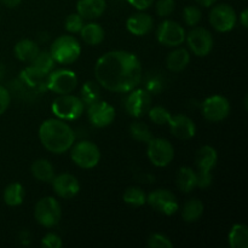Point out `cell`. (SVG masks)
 <instances>
[{
  "label": "cell",
  "instance_id": "cell-12",
  "mask_svg": "<svg viewBox=\"0 0 248 248\" xmlns=\"http://www.w3.org/2000/svg\"><path fill=\"white\" fill-rule=\"evenodd\" d=\"M203 118L210 123H220L230 114V102L222 94H213L207 97L201 104Z\"/></svg>",
  "mask_w": 248,
  "mask_h": 248
},
{
  "label": "cell",
  "instance_id": "cell-27",
  "mask_svg": "<svg viewBox=\"0 0 248 248\" xmlns=\"http://www.w3.org/2000/svg\"><path fill=\"white\" fill-rule=\"evenodd\" d=\"M228 244L232 248H248V228L246 224L237 223L230 229Z\"/></svg>",
  "mask_w": 248,
  "mask_h": 248
},
{
  "label": "cell",
  "instance_id": "cell-40",
  "mask_svg": "<svg viewBox=\"0 0 248 248\" xmlns=\"http://www.w3.org/2000/svg\"><path fill=\"white\" fill-rule=\"evenodd\" d=\"M10 103H11V96L6 87L0 85V116L7 110Z\"/></svg>",
  "mask_w": 248,
  "mask_h": 248
},
{
  "label": "cell",
  "instance_id": "cell-35",
  "mask_svg": "<svg viewBox=\"0 0 248 248\" xmlns=\"http://www.w3.org/2000/svg\"><path fill=\"white\" fill-rule=\"evenodd\" d=\"M201 18H202V12H201L200 7L195 6V5H189L183 9V21L190 28L198 26Z\"/></svg>",
  "mask_w": 248,
  "mask_h": 248
},
{
  "label": "cell",
  "instance_id": "cell-2",
  "mask_svg": "<svg viewBox=\"0 0 248 248\" xmlns=\"http://www.w3.org/2000/svg\"><path fill=\"white\" fill-rule=\"evenodd\" d=\"M39 140L47 152L61 155L69 152L75 142L74 130L61 119L52 118L43 121L38 131Z\"/></svg>",
  "mask_w": 248,
  "mask_h": 248
},
{
  "label": "cell",
  "instance_id": "cell-13",
  "mask_svg": "<svg viewBox=\"0 0 248 248\" xmlns=\"http://www.w3.org/2000/svg\"><path fill=\"white\" fill-rule=\"evenodd\" d=\"M186 31L176 21L165 19L157 26L156 39L166 47H178L186 41Z\"/></svg>",
  "mask_w": 248,
  "mask_h": 248
},
{
  "label": "cell",
  "instance_id": "cell-26",
  "mask_svg": "<svg viewBox=\"0 0 248 248\" xmlns=\"http://www.w3.org/2000/svg\"><path fill=\"white\" fill-rule=\"evenodd\" d=\"M19 79L22 80L26 86L31 87V89H35L41 91L43 89H46L45 85V79L46 75L40 73L39 70H36L35 68H33L31 65L24 68L23 70L19 74Z\"/></svg>",
  "mask_w": 248,
  "mask_h": 248
},
{
  "label": "cell",
  "instance_id": "cell-28",
  "mask_svg": "<svg viewBox=\"0 0 248 248\" xmlns=\"http://www.w3.org/2000/svg\"><path fill=\"white\" fill-rule=\"evenodd\" d=\"M203 203L199 199H190L182 207V218L186 223H195L202 217Z\"/></svg>",
  "mask_w": 248,
  "mask_h": 248
},
{
  "label": "cell",
  "instance_id": "cell-32",
  "mask_svg": "<svg viewBox=\"0 0 248 248\" xmlns=\"http://www.w3.org/2000/svg\"><path fill=\"white\" fill-rule=\"evenodd\" d=\"M123 200L131 207H140L147 203V194L138 186H130L124 191Z\"/></svg>",
  "mask_w": 248,
  "mask_h": 248
},
{
  "label": "cell",
  "instance_id": "cell-41",
  "mask_svg": "<svg viewBox=\"0 0 248 248\" xmlns=\"http://www.w3.org/2000/svg\"><path fill=\"white\" fill-rule=\"evenodd\" d=\"M164 89V85H162V81L157 78H152L150 80H148L147 85H145V90L149 92L150 94H159L160 92Z\"/></svg>",
  "mask_w": 248,
  "mask_h": 248
},
{
  "label": "cell",
  "instance_id": "cell-44",
  "mask_svg": "<svg viewBox=\"0 0 248 248\" xmlns=\"http://www.w3.org/2000/svg\"><path fill=\"white\" fill-rule=\"evenodd\" d=\"M239 21H240V24H241L244 28H247L248 27V10L247 9L242 10L241 14H240L239 16Z\"/></svg>",
  "mask_w": 248,
  "mask_h": 248
},
{
  "label": "cell",
  "instance_id": "cell-25",
  "mask_svg": "<svg viewBox=\"0 0 248 248\" xmlns=\"http://www.w3.org/2000/svg\"><path fill=\"white\" fill-rule=\"evenodd\" d=\"M39 51L40 48H39L38 44L31 39H22L14 47L15 57L24 63H31L33 58L38 55Z\"/></svg>",
  "mask_w": 248,
  "mask_h": 248
},
{
  "label": "cell",
  "instance_id": "cell-45",
  "mask_svg": "<svg viewBox=\"0 0 248 248\" xmlns=\"http://www.w3.org/2000/svg\"><path fill=\"white\" fill-rule=\"evenodd\" d=\"M195 2L202 7H211L217 2V0H195Z\"/></svg>",
  "mask_w": 248,
  "mask_h": 248
},
{
  "label": "cell",
  "instance_id": "cell-15",
  "mask_svg": "<svg viewBox=\"0 0 248 248\" xmlns=\"http://www.w3.org/2000/svg\"><path fill=\"white\" fill-rule=\"evenodd\" d=\"M125 99V110L130 116L140 119L147 115L152 107V94L145 89H133L127 92Z\"/></svg>",
  "mask_w": 248,
  "mask_h": 248
},
{
  "label": "cell",
  "instance_id": "cell-5",
  "mask_svg": "<svg viewBox=\"0 0 248 248\" xmlns=\"http://www.w3.org/2000/svg\"><path fill=\"white\" fill-rule=\"evenodd\" d=\"M51 110L57 119L63 121H74L84 114L85 104L80 97L72 93L58 94L51 104Z\"/></svg>",
  "mask_w": 248,
  "mask_h": 248
},
{
  "label": "cell",
  "instance_id": "cell-3",
  "mask_svg": "<svg viewBox=\"0 0 248 248\" xmlns=\"http://www.w3.org/2000/svg\"><path fill=\"white\" fill-rule=\"evenodd\" d=\"M50 53L56 63L69 65L77 62L81 55V45L73 35H60L51 44Z\"/></svg>",
  "mask_w": 248,
  "mask_h": 248
},
{
  "label": "cell",
  "instance_id": "cell-11",
  "mask_svg": "<svg viewBox=\"0 0 248 248\" xmlns=\"http://www.w3.org/2000/svg\"><path fill=\"white\" fill-rule=\"evenodd\" d=\"M208 21L213 29L219 33H228L236 26L237 15L229 4H215L210 11Z\"/></svg>",
  "mask_w": 248,
  "mask_h": 248
},
{
  "label": "cell",
  "instance_id": "cell-36",
  "mask_svg": "<svg viewBox=\"0 0 248 248\" xmlns=\"http://www.w3.org/2000/svg\"><path fill=\"white\" fill-rule=\"evenodd\" d=\"M84 24L85 19L77 12V14H70L69 16H67L64 21V28L69 34H78L80 33Z\"/></svg>",
  "mask_w": 248,
  "mask_h": 248
},
{
  "label": "cell",
  "instance_id": "cell-38",
  "mask_svg": "<svg viewBox=\"0 0 248 248\" xmlns=\"http://www.w3.org/2000/svg\"><path fill=\"white\" fill-rule=\"evenodd\" d=\"M174 9H176L174 0H157L155 4V11H156L157 16L161 18H166L170 15L173 14Z\"/></svg>",
  "mask_w": 248,
  "mask_h": 248
},
{
  "label": "cell",
  "instance_id": "cell-6",
  "mask_svg": "<svg viewBox=\"0 0 248 248\" xmlns=\"http://www.w3.org/2000/svg\"><path fill=\"white\" fill-rule=\"evenodd\" d=\"M70 159L82 170H91L101 161V150L91 140H79L70 148Z\"/></svg>",
  "mask_w": 248,
  "mask_h": 248
},
{
  "label": "cell",
  "instance_id": "cell-30",
  "mask_svg": "<svg viewBox=\"0 0 248 248\" xmlns=\"http://www.w3.org/2000/svg\"><path fill=\"white\" fill-rule=\"evenodd\" d=\"M80 99L85 104V107H89L90 104L101 99V86L96 80L94 81L89 80L82 85L81 91H80Z\"/></svg>",
  "mask_w": 248,
  "mask_h": 248
},
{
  "label": "cell",
  "instance_id": "cell-19",
  "mask_svg": "<svg viewBox=\"0 0 248 248\" xmlns=\"http://www.w3.org/2000/svg\"><path fill=\"white\" fill-rule=\"evenodd\" d=\"M153 27H154V19L144 11L136 12L126 19V29L136 36L147 35L152 31Z\"/></svg>",
  "mask_w": 248,
  "mask_h": 248
},
{
  "label": "cell",
  "instance_id": "cell-1",
  "mask_svg": "<svg viewBox=\"0 0 248 248\" xmlns=\"http://www.w3.org/2000/svg\"><path fill=\"white\" fill-rule=\"evenodd\" d=\"M93 74L99 86L107 91L127 93L142 80V63L128 51H109L97 60Z\"/></svg>",
  "mask_w": 248,
  "mask_h": 248
},
{
  "label": "cell",
  "instance_id": "cell-8",
  "mask_svg": "<svg viewBox=\"0 0 248 248\" xmlns=\"http://www.w3.org/2000/svg\"><path fill=\"white\" fill-rule=\"evenodd\" d=\"M45 85L48 91L56 94L72 93L78 86V77L75 72L67 68L53 69L46 75Z\"/></svg>",
  "mask_w": 248,
  "mask_h": 248
},
{
  "label": "cell",
  "instance_id": "cell-20",
  "mask_svg": "<svg viewBox=\"0 0 248 248\" xmlns=\"http://www.w3.org/2000/svg\"><path fill=\"white\" fill-rule=\"evenodd\" d=\"M106 0H78L77 12L85 21H94L104 14Z\"/></svg>",
  "mask_w": 248,
  "mask_h": 248
},
{
  "label": "cell",
  "instance_id": "cell-42",
  "mask_svg": "<svg viewBox=\"0 0 248 248\" xmlns=\"http://www.w3.org/2000/svg\"><path fill=\"white\" fill-rule=\"evenodd\" d=\"M130 5H132L136 10L138 11H144V10L149 9L155 0H126Z\"/></svg>",
  "mask_w": 248,
  "mask_h": 248
},
{
  "label": "cell",
  "instance_id": "cell-23",
  "mask_svg": "<svg viewBox=\"0 0 248 248\" xmlns=\"http://www.w3.org/2000/svg\"><path fill=\"white\" fill-rule=\"evenodd\" d=\"M80 36L86 45L97 46L104 40V29L99 23L94 21H90L85 23L80 31Z\"/></svg>",
  "mask_w": 248,
  "mask_h": 248
},
{
  "label": "cell",
  "instance_id": "cell-29",
  "mask_svg": "<svg viewBox=\"0 0 248 248\" xmlns=\"http://www.w3.org/2000/svg\"><path fill=\"white\" fill-rule=\"evenodd\" d=\"M24 191L23 186L21 183H11L5 188L4 194H2V199L4 202L10 207H17V206L22 205L24 200Z\"/></svg>",
  "mask_w": 248,
  "mask_h": 248
},
{
  "label": "cell",
  "instance_id": "cell-37",
  "mask_svg": "<svg viewBox=\"0 0 248 248\" xmlns=\"http://www.w3.org/2000/svg\"><path fill=\"white\" fill-rule=\"evenodd\" d=\"M148 247L149 248H172L173 244H172L171 240L167 236H165L164 234H160V232H154V234L150 235L148 237L147 242Z\"/></svg>",
  "mask_w": 248,
  "mask_h": 248
},
{
  "label": "cell",
  "instance_id": "cell-43",
  "mask_svg": "<svg viewBox=\"0 0 248 248\" xmlns=\"http://www.w3.org/2000/svg\"><path fill=\"white\" fill-rule=\"evenodd\" d=\"M0 2L7 9H16L21 5L22 0H0Z\"/></svg>",
  "mask_w": 248,
  "mask_h": 248
},
{
  "label": "cell",
  "instance_id": "cell-4",
  "mask_svg": "<svg viewBox=\"0 0 248 248\" xmlns=\"http://www.w3.org/2000/svg\"><path fill=\"white\" fill-rule=\"evenodd\" d=\"M196 177L198 188L207 189L212 184V171L218 162V153L211 145H203L196 153Z\"/></svg>",
  "mask_w": 248,
  "mask_h": 248
},
{
  "label": "cell",
  "instance_id": "cell-34",
  "mask_svg": "<svg viewBox=\"0 0 248 248\" xmlns=\"http://www.w3.org/2000/svg\"><path fill=\"white\" fill-rule=\"evenodd\" d=\"M147 115L148 118L152 120V123H154L155 125H167V123H169L170 119H171L172 114L170 113V110H167L165 107L155 106L150 107Z\"/></svg>",
  "mask_w": 248,
  "mask_h": 248
},
{
  "label": "cell",
  "instance_id": "cell-9",
  "mask_svg": "<svg viewBox=\"0 0 248 248\" xmlns=\"http://www.w3.org/2000/svg\"><path fill=\"white\" fill-rule=\"evenodd\" d=\"M147 156L155 167H166L173 161L174 148L166 138H152L147 143Z\"/></svg>",
  "mask_w": 248,
  "mask_h": 248
},
{
  "label": "cell",
  "instance_id": "cell-14",
  "mask_svg": "<svg viewBox=\"0 0 248 248\" xmlns=\"http://www.w3.org/2000/svg\"><path fill=\"white\" fill-rule=\"evenodd\" d=\"M147 203L153 210L165 216H173L179 210L178 199L167 189H156L148 194Z\"/></svg>",
  "mask_w": 248,
  "mask_h": 248
},
{
  "label": "cell",
  "instance_id": "cell-18",
  "mask_svg": "<svg viewBox=\"0 0 248 248\" xmlns=\"http://www.w3.org/2000/svg\"><path fill=\"white\" fill-rule=\"evenodd\" d=\"M167 125H169L171 133L177 140H191L196 133V125L193 119L189 118L188 115H184V114L172 115Z\"/></svg>",
  "mask_w": 248,
  "mask_h": 248
},
{
  "label": "cell",
  "instance_id": "cell-7",
  "mask_svg": "<svg viewBox=\"0 0 248 248\" xmlns=\"http://www.w3.org/2000/svg\"><path fill=\"white\" fill-rule=\"evenodd\" d=\"M34 218L44 228H53L61 222L62 207L53 196L41 198L34 207Z\"/></svg>",
  "mask_w": 248,
  "mask_h": 248
},
{
  "label": "cell",
  "instance_id": "cell-33",
  "mask_svg": "<svg viewBox=\"0 0 248 248\" xmlns=\"http://www.w3.org/2000/svg\"><path fill=\"white\" fill-rule=\"evenodd\" d=\"M130 135L136 142L148 143L153 138L150 128L143 121L136 120L130 125Z\"/></svg>",
  "mask_w": 248,
  "mask_h": 248
},
{
  "label": "cell",
  "instance_id": "cell-24",
  "mask_svg": "<svg viewBox=\"0 0 248 248\" xmlns=\"http://www.w3.org/2000/svg\"><path fill=\"white\" fill-rule=\"evenodd\" d=\"M31 173L36 181L43 183H51L56 176L55 167L47 159H38L31 164Z\"/></svg>",
  "mask_w": 248,
  "mask_h": 248
},
{
  "label": "cell",
  "instance_id": "cell-31",
  "mask_svg": "<svg viewBox=\"0 0 248 248\" xmlns=\"http://www.w3.org/2000/svg\"><path fill=\"white\" fill-rule=\"evenodd\" d=\"M29 64L43 74L47 75L51 70L55 69L56 62L51 56L50 51H39L38 55L33 58V61Z\"/></svg>",
  "mask_w": 248,
  "mask_h": 248
},
{
  "label": "cell",
  "instance_id": "cell-21",
  "mask_svg": "<svg viewBox=\"0 0 248 248\" xmlns=\"http://www.w3.org/2000/svg\"><path fill=\"white\" fill-rule=\"evenodd\" d=\"M190 63V52L186 48L174 47L173 51L167 55L166 67L170 72L179 73L186 69Z\"/></svg>",
  "mask_w": 248,
  "mask_h": 248
},
{
  "label": "cell",
  "instance_id": "cell-46",
  "mask_svg": "<svg viewBox=\"0 0 248 248\" xmlns=\"http://www.w3.org/2000/svg\"><path fill=\"white\" fill-rule=\"evenodd\" d=\"M4 74H5V67L2 65V63H0V80L4 78Z\"/></svg>",
  "mask_w": 248,
  "mask_h": 248
},
{
  "label": "cell",
  "instance_id": "cell-10",
  "mask_svg": "<svg viewBox=\"0 0 248 248\" xmlns=\"http://www.w3.org/2000/svg\"><path fill=\"white\" fill-rule=\"evenodd\" d=\"M186 41L191 53L198 57H206L212 51L215 40L212 33L203 27H193L186 34Z\"/></svg>",
  "mask_w": 248,
  "mask_h": 248
},
{
  "label": "cell",
  "instance_id": "cell-17",
  "mask_svg": "<svg viewBox=\"0 0 248 248\" xmlns=\"http://www.w3.org/2000/svg\"><path fill=\"white\" fill-rule=\"evenodd\" d=\"M51 186L53 193L63 200L75 198L80 191V182L74 174L70 173H61L55 176L51 181Z\"/></svg>",
  "mask_w": 248,
  "mask_h": 248
},
{
  "label": "cell",
  "instance_id": "cell-16",
  "mask_svg": "<svg viewBox=\"0 0 248 248\" xmlns=\"http://www.w3.org/2000/svg\"><path fill=\"white\" fill-rule=\"evenodd\" d=\"M115 108L102 99L87 107V119L91 125L97 128H103L110 125L115 120Z\"/></svg>",
  "mask_w": 248,
  "mask_h": 248
},
{
  "label": "cell",
  "instance_id": "cell-22",
  "mask_svg": "<svg viewBox=\"0 0 248 248\" xmlns=\"http://www.w3.org/2000/svg\"><path fill=\"white\" fill-rule=\"evenodd\" d=\"M176 184L179 191L184 194H190L191 191L198 188V177L196 171H194L191 167L183 166L178 170L176 177Z\"/></svg>",
  "mask_w": 248,
  "mask_h": 248
},
{
  "label": "cell",
  "instance_id": "cell-39",
  "mask_svg": "<svg viewBox=\"0 0 248 248\" xmlns=\"http://www.w3.org/2000/svg\"><path fill=\"white\" fill-rule=\"evenodd\" d=\"M41 246L46 248H61L63 246V241L60 235L55 232H47L41 239Z\"/></svg>",
  "mask_w": 248,
  "mask_h": 248
}]
</instances>
